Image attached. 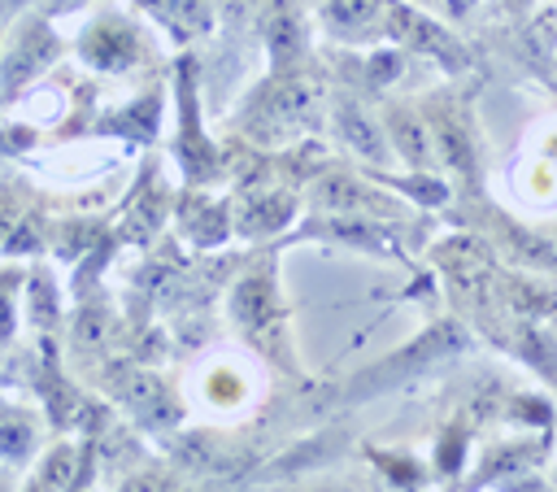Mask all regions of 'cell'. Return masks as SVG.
I'll list each match as a JSON object with an SVG mask.
<instances>
[{
  "instance_id": "cell-1",
  "label": "cell",
  "mask_w": 557,
  "mask_h": 492,
  "mask_svg": "<svg viewBox=\"0 0 557 492\" xmlns=\"http://www.w3.org/2000/svg\"><path fill=\"white\" fill-rule=\"evenodd\" d=\"M383 30L396 35L400 44L426 52L431 61H440V65H448V70H461V65H466L461 39H457L453 30H444L435 17H426V13H422L418 4H409V0H387V4H383Z\"/></svg>"
},
{
  "instance_id": "cell-2",
  "label": "cell",
  "mask_w": 557,
  "mask_h": 492,
  "mask_svg": "<svg viewBox=\"0 0 557 492\" xmlns=\"http://www.w3.org/2000/svg\"><path fill=\"white\" fill-rule=\"evenodd\" d=\"M78 57H83V65H91V70H126V65H135L139 57H144V35H139V26L131 22V17H122V13H100L83 35H78Z\"/></svg>"
},
{
  "instance_id": "cell-3",
  "label": "cell",
  "mask_w": 557,
  "mask_h": 492,
  "mask_svg": "<svg viewBox=\"0 0 557 492\" xmlns=\"http://www.w3.org/2000/svg\"><path fill=\"white\" fill-rule=\"evenodd\" d=\"M231 313L235 322L248 331V335H270L278 322H283V300H278V287L270 279V270H252L235 283L231 292Z\"/></svg>"
},
{
  "instance_id": "cell-4",
  "label": "cell",
  "mask_w": 557,
  "mask_h": 492,
  "mask_svg": "<svg viewBox=\"0 0 557 492\" xmlns=\"http://www.w3.org/2000/svg\"><path fill=\"white\" fill-rule=\"evenodd\" d=\"M252 26L261 30L270 61L274 65H292L305 52V17H300V0H257V17Z\"/></svg>"
},
{
  "instance_id": "cell-5",
  "label": "cell",
  "mask_w": 557,
  "mask_h": 492,
  "mask_svg": "<svg viewBox=\"0 0 557 492\" xmlns=\"http://www.w3.org/2000/svg\"><path fill=\"white\" fill-rule=\"evenodd\" d=\"M52 52H57V39H52L48 22H44L39 13H30L26 22H17V30H13V39H9V48H4V57H0V65H17V70H9V74H13V83H22V78H30L35 70H44V65L52 61Z\"/></svg>"
},
{
  "instance_id": "cell-6",
  "label": "cell",
  "mask_w": 557,
  "mask_h": 492,
  "mask_svg": "<svg viewBox=\"0 0 557 492\" xmlns=\"http://www.w3.org/2000/svg\"><path fill=\"white\" fill-rule=\"evenodd\" d=\"M383 4L387 0H318L322 26L339 39H361L383 30Z\"/></svg>"
},
{
  "instance_id": "cell-7",
  "label": "cell",
  "mask_w": 557,
  "mask_h": 492,
  "mask_svg": "<svg viewBox=\"0 0 557 492\" xmlns=\"http://www.w3.org/2000/svg\"><path fill=\"white\" fill-rule=\"evenodd\" d=\"M313 100H318V91L313 87H305L300 78H283L278 87H274V96H265V104L257 109L261 118H265V126L270 131H292V126H300V122H309V113H313Z\"/></svg>"
},
{
  "instance_id": "cell-8",
  "label": "cell",
  "mask_w": 557,
  "mask_h": 492,
  "mask_svg": "<svg viewBox=\"0 0 557 492\" xmlns=\"http://www.w3.org/2000/svg\"><path fill=\"white\" fill-rule=\"evenodd\" d=\"M313 205H318V209H335V213H357V209H370V205H379V200H374L352 174L331 170L326 179L313 183Z\"/></svg>"
},
{
  "instance_id": "cell-9",
  "label": "cell",
  "mask_w": 557,
  "mask_h": 492,
  "mask_svg": "<svg viewBox=\"0 0 557 492\" xmlns=\"http://www.w3.org/2000/svg\"><path fill=\"white\" fill-rule=\"evenodd\" d=\"M387 131H392V144L413 161V165H422V161H431V139H426V122H422V113H409V109H392V118H387Z\"/></svg>"
},
{
  "instance_id": "cell-10",
  "label": "cell",
  "mask_w": 557,
  "mask_h": 492,
  "mask_svg": "<svg viewBox=\"0 0 557 492\" xmlns=\"http://www.w3.org/2000/svg\"><path fill=\"white\" fill-rule=\"evenodd\" d=\"M35 453V422L22 409H9L0 418V457L4 462H26Z\"/></svg>"
},
{
  "instance_id": "cell-11",
  "label": "cell",
  "mask_w": 557,
  "mask_h": 492,
  "mask_svg": "<svg viewBox=\"0 0 557 492\" xmlns=\"http://www.w3.org/2000/svg\"><path fill=\"white\" fill-rule=\"evenodd\" d=\"M339 131H344V139H348L357 152H366L370 161H383L387 148H383V139H379V126H370L357 104H339Z\"/></svg>"
},
{
  "instance_id": "cell-12",
  "label": "cell",
  "mask_w": 557,
  "mask_h": 492,
  "mask_svg": "<svg viewBox=\"0 0 557 492\" xmlns=\"http://www.w3.org/2000/svg\"><path fill=\"white\" fill-rule=\"evenodd\" d=\"M35 483H39V488H65V483H74V448H70V444L52 448L48 462L39 466Z\"/></svg>"
},
{
  "instance_id": "cell-13",
  "label": "cell",
  "mask_w": 557,
  "mask_h": 492,
  "mask_svg": "<svg viewBox=\"0 0 557 492\" xmlns=\"http://www.w3.org/2000/svg\"><path fill=\"white\" fill-rule=\"evenodd\" d=\"M174 13H178V26L191 35L213 30V0H174Z\"/></svg>"
},
{
  "instance_id": "cell-14",
  "label": "cell",
  "mask_w": 557,
  "mask_h": 492,
  "mask_svg": "<svg viewBox=\"0 0 557 492\" xmlns=\"http://www.w3.org/2000/svg\"><path fill=\"white\" fill-rule=\"evenodd\" d=\"M13 283L17 279L0 274V340H9V331H13Z\"/></svg>"
},
{
  "instance_id": "cell-15",
  "label": "cell",
  "mask_w": 557,
  "mask_h": 492,
  "mask_svg": "<svg viewBox=\"0 0 557 492\" xmlns=\"http://www.w3.org/2000/svg\"><path fill=\"white\" fill-rule=\"evenodd\" d=\"M83 4H91V0H52L57 13H65V9H83Z\"/></svg>"
},
{
  "instance_id": "cell-16",
  "label": "cell",
  "mask_w": 557,
  "mask_h": 492,
  "mask_svg": "<svg viewBox=\"0 0 557 492\" xmlns=\"http://www.w3.org/2000/svg\"><path fill=\"white\" fill-rule=\"evenodd\" d=\"M409 4H422V0H409Z\"/></svg>"
}]
</instances>
